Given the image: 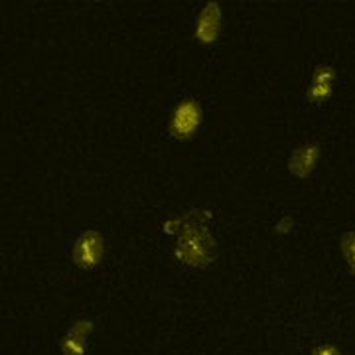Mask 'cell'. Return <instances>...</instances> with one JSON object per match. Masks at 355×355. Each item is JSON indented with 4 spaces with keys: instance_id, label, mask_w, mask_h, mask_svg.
Wrapping results in <instances>:
<instances>
[{
    "instance_id": "6da1fadb",
    "label": "cell",
    "mask_w": 355,
    "mask_h": 355,
    "mask_svg": "<svg viewBox=\"0 0 355 355\" xmlns=\"http://www.w3.org/2000/svg\"><path fill=\"white\" fill-rule=\"evenodd\" d=\"M180 231H178V259L184 265L193 266V268H203L216 259V239L211 237L209 229L205 227L198 211H191L184 221H180Z\"/></svg>"
},
{
    "instance_id": "7a4b0ae2",
    "label": "cell",
    "mask_w": 355,
    "mask_h": 355,
    "mask_svg": "<svg viewBox=\"0 0 355 355\" xmlns=\"http://www.w3.org/2000/svg\"><path fill=\"white\" fill-rule=\"evenodd\" d=\"M202 125V107L196 101H182L176 107L170 121V132L172 137L186 140L193 137L196 128Z\"/></svg>"
},
{
    "instance_id": "3957f363",
    "label": "cell",
    "mask_w": 355,
    "mask_h": 355,
    "mask_svg": "<svg viewBox=\"0 0 355 355\" xmlns=\"http://www.w3.org/2000/svg\"><path fill=\"white\" fill-rule=\"evenodd\" d=\"M103 251H105V241L97 231H83L77 237L76 247H73V261L79 268H93L99 265Z\"/></svg>"
},
{
    "instance_id": "277c9868",
    "label": "cell",
    "mask_w": 355,
    "mask_h": 355,
    "mask_svg": "<svg viewBox=\"0 0 355 355\" xmlns=\"http://www.w3.org/2000/svg\"><path fill=\"white\" fill-rule=\"evenodd\" d=\"M219 28H221V8L217 2H207L198 16L196 38L202 44H214L219 36Z\"/></svg>"
},
{
    "instance_id": "5b68a950",
    "label": "cell",
    "mask_w": 355,
    "mask_h": 355,
    "mask_svg": "<svg viewBox=\"0 0 355 355\" xmlns=\"http://www.w3.org/2000/svg\"><path fill=\"white\" fill-rule=\"evenodd\" d=\"M93 331V324L89 320L77 322L71 330L65 334L62 340V352L64 355H85L87 354V338Z\"/></svg>"
},
{
    "instance_id": "8992f818",
    "label": "cell",
    "mask_w": 355,
    "mask_h": 355,
    "mask_svg": "<svg viewBox=\"0 0 355 355\" xmlns=\"http://www.w3.org/2000/svg\"><path fill=\"white\" fill-rule=\"evenodd\" d=\"M318 150L316 144H304L300 148H296L291 156V172L298 178H306L318 162Z\"/></svg>"
},
{
    "instance_id": "52a82bcc",
    "label": "cell",
    "mask_w": 355,
    "mask_h": 355,
    "mask_svg": "<svg viewBox=\"0 0 355 355\" xmlns=\"http://www.w3.org/2000/svg\"><path fill=\"white\" fill-rule=\"evenodd\" d=\"M334 79L336 73L330 65H320L316 67L314 76H312V87H310V97L316 103L326 101L334 93Z\"/></svg>"
},
{
    "instance_id": "ba28073f",
    "label": "cell",
    "mask_w": 355,
    "mask_h": 355,
    "mask_svg": "<svg viewBox=\"0 0 355 355\" xmlns=\"http://www.w3.org/2000/svg\"><path fill=\"white\" fill-rule=\"evenodd\" d=\"M342 251L343 257H345V263H347V266L352 268V272L355 275V229L347 231V233L343 235Z\"/></svg>"
},
{
    "instance_id": "9c48e42d",
    "label": "cell",
    "mask_w": 355,
    "mask_h": 355,
    "mask_svg": "<svg viewBox=\"0 0 355 355\" xmlns=\"http://www.w3.org/2000/svg\"><path fill=\"white\" fill-rule=\"evenodd\" d=\"M314 355H342L334 345H320L316 352H314Z\"/></svg>"
}]
</instances>
